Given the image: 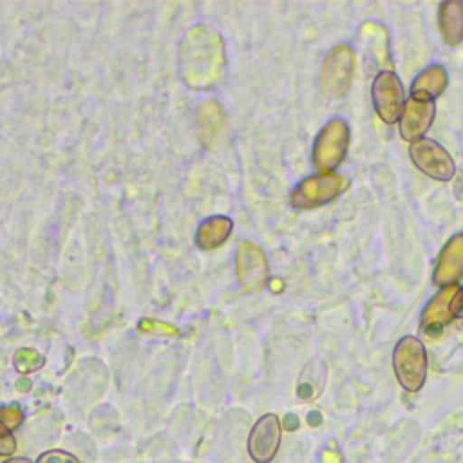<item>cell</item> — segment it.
I'll list each match as a JSON object with an SVG mask.
<instances>
[{
	"label": "cell",
	"instance_id": "cell-18",
	"mask_svg": "<svg viewBox=\"0 0 463 463\" xmlns=\"http://www.w3.org/2000/svg\"><path fill=\"white\" fill-rule=\"evenodd\" d=\"M34 463H81L74 454L63 449H51L42 452Z\"/></svg>",
	"mask_w": 463,
	"mask_h": 463
},
{
	"label": "cell",
	"instance_id": "cell-19",
	"mask_svg": "<svg viewBox=\"0 0 463 463\" xmlns=\"http://www.w3.org/2000/svg\"><path fill=\"white\" fill-rule=\"evenodd\" d=\"M0 421L9 430H16L24 421V412L18 405H4V407H0Z\"/></svg>",
	"mask_w": 463,
	"mask_h": 463
},
{
	"label": "cell",
	"instance_id": "cell-21",
	"mask_svg": "<svg viewBox=\"0 0 463 463\" xmlns=\"http://www.w3.org/2000/svg\"><path fill=\"white\" fill-rule=\"evenodd\" d=\"M2 463H34V461H31L29 458H24V456H11V458L4 459Z\"/></svg>",
	"mask_w": 463,
	"mask_h": 463
},
{
	"label": "cell",
	"instance_id": "cell-6",
	"mask_svg": "<svg viewBox=\"0 0 463 463\" xmlns=\"http://www.w3.org/2000/svg\"><path fill=\"white\" fill-rule=\"evenodd\" d=\"M282 425L277 414H262L250 429L246 449L253 463H271L280 449Z\"/></svg>",
	"mask_w": 463,
	"mask_h": 463
},
{
	"label": "cell",
	"instance_id": "cell-5",
	"mask_svg": "<svg viewBox=\"0 0 463 463\" xmlns=\"http://www.w3.org/2000/svg\"><path fill=\"white\" fill-rule=\"evenodd\" d=\"M371 98L374 110L383 123L392 125L400 119L405 105V90L396 72L391 69L380 71L373 80Z\"/></svg>",
	"mask_w": 463,
	"mask_h": 463
},
{
	"label": "cell",
	"instance_id": "cell-10",
	"mask_svg": "<svg viewBox=\"0 0 463 463\" xmlns=\"http://www.w3.org/2000/svg\"><path fill=\"white\" fill-rule=\"evenodd\" d=\"M461 291V286L450 284L441 288L427 304V307L421 313L420 327L432 335V331L441 329L445 324H449L458 311V295Z\"/></svg>",
	"mask_w": 463,
	"mask_h": 463
},
{
	"label": "cell",
	"instance_id": "cell-9",
	"mask_svg": "<svg viewBox=\"0 0 463 463\" xmlns=\"http://www.w3.org/2000/svg\"><path fill=\"white\" fill-rule=\"evenodd\" d=\"M237 280L244 291H260L268 280V260L262 250L244 242L235 253Z\"/></svg>",
	"mask_w": 463,
	"mask_h": 463
},
{
	"label": "cell",
	"instance_id": "cell-11",
	"mask_svg": "<svg viewBox=\"0 0 463 463\" xmlns=\"http://www.w3.org/2000/svg\"><path fill=\"white\" fill-rule=\"evenodd\" d=\"M436 114L434 101L407 98L400 116V134L405 141H418L430 128Z\"/></svg>",
	"mask_w": 463,
	"mask_h": 463
},
{
	"label": "cell",
	"instance_id": "cell-15",
	"mask_svg": "<svg viewBox=\"0 0 463 463\" xmlns=\"http://www.w3.org/2000/svg\"><path fill=\"white\" fill-rule=\"evenodd\" d=\"M232 228L233 222L226 215L206 217L195 230V244L201 250H215L230 237Z\"/></svg>",
	"mask_w": 463,
	"mask_h": 463
},
{
	"label": "cell",
	"instance_id": "cell-12",
	"mask_svg": "<svg viewBox=\"0 0 463 463\" xmlns=\"http://www.w3.org/2000/svg\"><path fill=\"white\" fill-rule=\"evenodd\" d=\"M463 277V233L454 235L443 246L438 262L434 266L432 280L436 286L445 288L456 284L458 279Z\"/></svg>",
	"mask_w": 463,
	"mask_h": 463
},
{
	"label": "cell",
	"instance_id": "cell-3",
	"mask_svg": "<svg viewBox=\"0 0 463 463\" xmlns=\"http://www.w3.org/2000/svg\"><path fill=\"white\" fill-rule=\"evenodd\" d=\"M349 146V127L342 118L329 119L318 132L313 146V165L318 172L340 166Z\"/></svg>",
	"mask_w": 463,
	"mask_h": 463
},
{
	"label": "cell",
	"instance_id": "cell-4",
	"mask_svg": "<svg viewBox=\"0 0 463 463\" xmlns=\"http://www.w3.org/2000/svg\"><path fill=\"white\" fill-rule=\"evenodd\" d=\"M344 186V179L333 172H320L302 179L291 192L289 203L293 208L306 210L322 206L333 201Z\"/></svg>",
	"mask_w": 463,
	"mask_h": 463
},
{
	"label": "cell",
	"instance_id": "cell-2",
	"mask_svg": "<svg viewBox=\"0 0 463 463\" xmlns=\"http://www.w3.org/2000/svg\"><path fill=\"white\" fill-rule=\"evenodd\" d=\"M392 369L398 383L409 391L418 392L427 378V351L420 338L402 336L392 351Z\"/></svg>",
	"mask_w": 463,
	"mask_h": 463
},
{
	"label": "cell",
	"instance_id": "cell-13",
	"mask_svg": "<svg viewBox=\"0 0 463 463\" xmlns=\"http://www.w3.org/2000/svg\"><path fill=\"white\" fill-rule=\"evenodd\" d=\"M438 25L443 42L450 47L463 42V2L445 0L438 9Z\"/></svg>",
	"mask_w": 463,
	"mask_h": 463
},
{
	"label": "cell",
	"instance_id": "cell-20",
	"mask_svg": "<svg viewBox=\"0 0 463 463\" xmlns=\"http://www.w3.org/2000/svg\"><path fill=\"white\" fill-rule=\"evenodd\" d=\"M16 450V439L13 436V430H9L2 421H0V456L11 458Z\"/></svg>",
	"mask_w": 463,
	"mask_h": 463
},
{
	"label": "cell",
	"instance_id": "cell-16",
	"mask_svg": "<svg viewBox=\"0 0 463 463\" xmlns=\"http://www.w3.org/2000/svg\"><path fill=\"white\" fill-rule=\"evenodd\" d=\"M326 364L322 360H311L300 373L298 383H297V396L304 402L315 400L326 383Z\"/></svg>",
	"mask_w": 463,
	"mask_h": 463
},
{
	"label": "cell",
	"instance_id": "cell-8",
	"mask_svg": "<svg viewBox=\"0 0 463 463\" xmlns=\"http://www.w3.org/2000/svg\"><path fill=\"white\" fill-rule=\"evenodd\" d=\"M409 154L412 163L429 177L436 181H449L454 172L456 165L450 154L434 139L421 137L409 146Z\"/></svg>",
	"mask_w": 463,
	"mask_h": 463
},
{
	"label": "cell",
	"instance_id": "cell-1",
	"mask_svg": "<svg viewBox=\"0 0 463 463\" xmlns=\"http://www.w3.org/2000/svg\"><path fill=\"white\" fill-rule=\"evenodd\" d=\"M222 61L224 51L221 36L212 31V27H192L181 49V67L184 80L194 89H208L221 74Z\"/></svg>",
	"mask_w": 463,
	"mask_h": 463
},
{
	"label": "cell",
	"instance_id": "cell-17",
	"mask_svg": "<svg viewBox=\"0 0 463 463\" xmlns=\"http://www.w3.org/2000/svg\"><path fill=\"white\" fill-rule=\"evenodd\" d=\"M13 362H14V367H16L18 373L27 374V373H33V371H36L43 365V356L40 353H36L34 349L24 347V349H18L14 353Z\"/></svg>",
	"mask_w": 463,
	"mask_h": 463
},
{
	"label": "cell",
	"instance_id": "cell-14",
	"mask_svg": "<svg viewBox=\"0 0 463 463\" xmlns=\"http://www.w3.org/2000/svg\"><path fill=\"white\" fill-rule=\"evenodd\" d=\"M447 83V71L441 65H430L414 78L411 85V98L434 101L445 90Z\"/></svg>",
	"mask_w": 463,
	"mask_h": 463
},
{
	"label": "cell",
	"instance_id": "cell-7",
	"mask_svg": "<svg viewBox=\"0 0 463 463\" xmlns=\"http://www.w3.org/2000/svg\"><path fill=\"white\" fill-rule=\"evenodd\" d=\"M354 56L347 45H336L326 58L320 87L327 98H340L347 92L353 78Z\"/></svg>",
	"mask_w": 463,
	"mask_h": 463
},
{
	"label": "cell",
	"instance_id": "cell-22",
	"mask_svg": "<svg viewBox=\"0 0 463 463\" xmlns=\"http://www.w3.org/2000/svg\"><path fill=\"white\" fill-rule=\"evenodd\" d=\"M456 317H463V288L458 295V311H456Z\"/></svg>",
	"mask_w": 463,
	"mask_h": 463
}]
</instances>
